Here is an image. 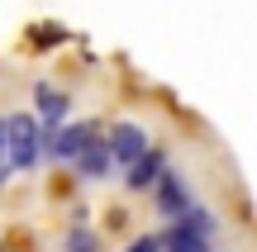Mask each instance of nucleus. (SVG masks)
Segmentation results:
<instances>
[{"mask_svg": "<svg viewBox=\"0 0 257 252\" xmlns=\"http://www.w3.org/2000/svg\"><path fill=\"white\" fill-rule=\"evenodd\" d=\"M153 190H157V209H162L167 219H181L186 209H191V190H186V181L176 176V171H162Z\"/></svg>", "mask_w": 257, "mask_h": 252, "instance_id": "obj_4", "label": "nucleus"}, {"mask_svg": "<svg viewBox=\"0 0 257 252\" xmlns=\"http://www.w3.org/2000/svg\"><path fill=\"white\" fill-rule=\"evenodd\" d=\"M176 224H186V228H191V233H200V238H214V228H219V219H214L210 209L191 205V209H186L181 219H176Z\"/></svg>", "mask_w": 257, "mask_h": 252, "instance_id": "obj_9", "label": "nucleus"}, {"mask_svg": "<svg viewBox=\"0 0 257 252\" xmlns=\"http://www.w3.org/2000/svg\"><path fill=\"white\" fill-rule=\"evenodd\" d=\"M128 252H162V247H157V238H138V243L128 247Z\"/></svg>", "mask_w": 257, "mask_h": 252, "instance_id": "obj_11", "label": "nucleus"}, {"mask_svg": "<svg viewBox=\"0 0 257 252\" xmlns=\"http://www.w3.org/2000/svg\"><path fill=\"white\" fill-rule=\"evenodd\" d=\"M67 252H100V243H95V233H86V228H76V233L67 238Z\"/></svg>", "mask_w": 257, "mask_h": 252, "instance_id": "obj_10", "label": "nucleus"}, {"mask_svg": "<svg viewBox=\"0 0 257 252\" xmlns=\"http://www.w3.org/2000/svg\"><path fill=\"white\" fill-rule=\"evenodd\" d=\"M95 138H100V129H95V124H67V129H57V133H43L48 152H53V157H62V162H76Z\"/></svg>", "mask_w": 257, "mask_h": 252, "instance_id": "obj_2", "label": "nucleus"}, {"mask_svg": "<svg viewBox=\"0 0 257 252\" xmlns=\"http://www.w3.org/2000/svg\"><path fill=\"white\" fill-rule=\"evenodd\" d=\"M5 148H10V171H29L43 152V129L29 114H10L5 119Z\"/></svg>", "mask_w": 257, "mask_h": 252, "instance_id": "obj_1", "label": "nucleus"}, {"mask_svg": "<svg viewBox=\"0 0 257 252\" xmlns=\"http://www.w3.org/2000/svg\"><path fill=\"white\" fill-rule=\"evenodd\" d=\"M0 157H5V119H0Z\"/></svg>", "mask_w": 257, "mask_h": 252, "instance_id": "obj_12", "label": "nucleus"}, {"mask_svg": "<svg viewBox=\"0 0 257 252\" xmlns=\"http://www.w3.org/2000/svg\"><path fill=\"white\" fill-rule=\"evenodd\" d=\"M162 171H167V157H162L157 148H148L143 157H138L134 167H128V176H124V181H128V190H153Z\"/></svg>", "mask_w": 257, "mask_h": 252, "instance_id": "obj_5", "label": "nucleus"}, {"mask_svg": "<svg viewBox=\"0 0 257 252\" xmlns=\"http://www.w3.org/2000/svg\"><path fill=\"white\" fill-rule=\"evenodd\" d=\"M34 105H38V114H43V119L57 129V124L67 119V105H72V95L53 91V86H38V91H34Z\"/></svg>", "mask_w": 257, "mask_h": 252, "instance_id": "obj_8", "label": "nucleus"}, {"mask_svg": "<svg viewBox=\"0 0 257 252\" xmlns=\"http://www.w3.org/2000/svg\"><path fill=\"white\" fill-rule=\"evenodd\" d=\"M105 148H110V162H124V167H134V162L148 152V133L138 129V124H114V133L105 138Z\"/></svg>", "mask_w": 257, "mask_h": 252, "instance_id": "obj_3", "label": "nucleus"}, {"mask_svg": "<svg viewBox=\"0 0 257 252\" xmlns=\"http://www.w3.org/2000/svg\"><path fill=\"white\" fill-rule=\"evenodd\" d=\"M157 247H162V252H210V238L191 233L186 224H172L167 238H157Z\"/></svg>", "mask_w": 257, "mask_h": 252, "instance_id": "obj_7", "label": "nucleus"}, {"mask_svg": "<svg viewBox=\"0 0 257 252\" xmlns=\"http://www.w3.org/2000/svg\"><path fill=\"white\" fill-rule=\"evenodd\" d=\"M110 167H114V162H110V148H105V138H95L91 148H86L81 157H76V171H81L86 181H100V176H110Z\"/></svg>", "mask_w": 257, "mask_h": 252, "instance_id": "obj_6", "label": "nucleus"}]
</instances>
